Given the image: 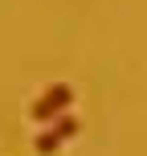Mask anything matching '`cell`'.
Here are the masks:
<instances>
[{"mask_svg": "<svg viewBox=\"0 0 147 156\" xmlns=\"http://www.w3.org/2000/svg\"><path fill=\"white\" fill-rule=\"evenodd\" d=\"M74 103V86H65V82H53L49 90H41L37 94V103L29 107V115L37 119V123H57V119L65 115V107Z\"/></svg>", "mask_w": 147, "mask_h": 156, "instance_id": "cell-1", "label": "cell"}, {"mask_svg": "<svg viewBox=\"0 0 147 156\" xmlns=\"http://www.w3.org/2000/svg\"><path fill=\"white\" fill-rule=\"evenodd\" d=\"M78 127H82V123H78L74 115H62L57 123H49L45 132L37 136V152H45V156H49V152H57L65 140H70V136H78Z\"/></svg>", "mask_w": 147, "mask_h": 156, "instance_id": "cell-2", "label": "cell"}]
</instances>
